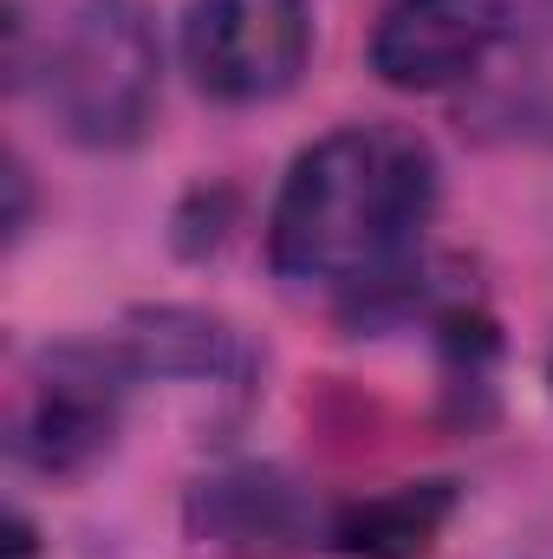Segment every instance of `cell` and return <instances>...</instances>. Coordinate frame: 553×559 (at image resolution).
<instances>
[{"label":"cell","instance_id":"obj_1","mask_svg":"<svg viewBox=\"0 0 553 559\" xmlns=\"http://www.w3.org/2000/svg\"><path fill=\"white\" fill-rule=\"evenodd\" d=\"M436 215V156L404 124H345L280 182L268 261L286 286L358 293L416 254Z\"/></svg>","mask_w":553,"mask_h":559},{"label":"cell","instance_id":"obj_2","mask_svg":"<svg viewBox=\"0 0 553 559\" xmlns=\"http://www.w3.org/2000/svg\"><path fill=\"white\" fill-rule=\"evenodd\" d=\"M156 26L143 0H72L39 52V98L59 138L131 150L156 118Z\"/></svg>","mask_w":553,"mask_h":559},{"label":"cell","instance_id":"obj_3","mask_svg":"<svg viewBox=\"0 0 553 559\" xmlns=\"http://www.w3.org/2000/svg\"><path fill=\"white\" fill-rule=\"evenodd\" d=\"M183 59L215 105H268L313 59V13L306 0H189Z\"/></svg>","mask_w":553,"mask_h":559},{"label":"cell","instance_id":"obj_4","mask_svg":"<svg viewBox=\"0 0 553 559\" xmlns=\"http://www.w3.org/2000/svg\"><path fill=\"white\" fill-rule=\"evenodd\" d=\"M125 378H131V365L118 345L111 352H85V345L52 352L13 417V455L39 475H79L85 462H98L118 429Z\"/></svg>","mask_w":553,"mask_h":559},{"label":"cell","instance_id":"obj_5","mask_svg":"<svg viewBox=\"0 0 553 559\" xmlns=\"http://www.w3.org/2000/svg\"><path fill=\"white\" fill-rule=\"evenodd\" d=\"M508 33L502 0H391L372 26V72L398 92H443L469 79Z\"/></svg>","mask_w":553,"mask_h":559},{"label":"cell","instance_id":"obj_6","mask_svg":"<svg viewBox=\"0 0 553 559\" xmlns=\"http://www.w3.org/2000/svg\"><path fill=\"white\" fill-rule=\"evenodd\" d=\"M189 534L228 559H286L313 540V514L286 475L228 468L189 488Z\"/></svg>","mask_w":553,"mask_h":559},{"label":"cell","instance_id":"obj_7","mask_svg":"<svg viewBox=\"0 0 553 559\" xmlns=\"http://www.w3.org/2000/svg\"><path fill=\"white\" fill-rule=\"evenodd\" d=\"M125 365L131 378H189V384H248L255 358L248 345L209 319V312H183V306H156L125 325Z\"/></svg>","mask_w":553,"mask_h":559},{"label":"cell","instance_id":"obj_8","mask_svg":"<svg viewBox=\"0 0 553 559\" xmlns=\"http://www.w3.org/2000/svg\"><path fill=\"white\" fill-rule=\"evenodd\" d=\"M449 514H456V488L449 481H411V488L352 501L332 521V547L345 559H423L436 547Z\"/></svg>","mask_w":553,"mask_h":559},{"label":"cell","instance_id":"obj_9","mask_svg":"<svg viewBox=\"0 0 553 559\" xmlns=\"http://www.w3.org/2000/svg\"><path fill=\"white\" fill-rule=\"evenodd\" d=\"M13 559H33V527L13 514Z\"/></svg>","mask_w":553,"mask_h":559}]
</instances>
